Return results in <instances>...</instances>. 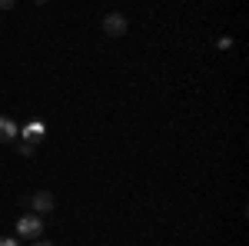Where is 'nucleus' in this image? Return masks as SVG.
Wrapping results in <instances>:
<instances>
[{"instance_id": "nucleus-1", "label": "nucleus", "mask_w": 249, "mask_h": 246, "mask_svg": "<svg viewBox=\"0 0 249 246\" xmlns=\"http://www.w3.org/2000/svg\"><path fill=\"white\" fill-rule=\"evenodd\" d=\"M17 236L20 240H40V236H43V220H40L37 213L20 216L17 220Z\"/></svg>"}, {"instance_id": "nucleus-2", "label": "nucleus", "mask_w": 249, "mask_h": 246, "mask_svg": "<svg viewBox=\"0 0 249 246\" xmlns=\"http://www.w3.org/2000/svg\"><path fill=\"white\" fill-rule=\"evenodd\" d=\"M100 27H103V34H107V37H123V34L130 30V20L123 17L120 10H110L107 17L100 20Z\"/></svg>"}, {"instance_id": "nucleus-3", "label": "nucleus", "mask_w": 249, "mask_h": 246, "mask_svg": "<svg viewBox=\"0 0 249 246\" xmlns=\"http://www.w3.org/2000/svg\"><path fill=\"white\" fill-rule=\"evenodd\" d=\"M30 209L43 220L47 213H53V209H57V196H53L50 189H37V193H30Z\"/></svg>"}, {"instance_id": "nucleus-4", "label": "nucleus", "mask_w": 249, "mask_h": 246, "mask_svg": "<svg viewBox=\"0 0 249 246\" xmlns=\"http://www.w3.org/2000/svg\"><path fill=\"white\" fill-rule=\"evenodd\" d=\"M17 136H20L17 120H10V116H0V143H14Z\"/></svg>"}, {"instance_id": "nucleus-5", "label": "nucleus", "mask_w": 249, "mask_h": 246, "mask_svg": "<svg viewBox=\"0 0 249 246\" xmlns=\"http://www.w3.org/2000/svg\"><path fill=\"white\" fill-rule=\"evenodd\" d=\"M20 136H23V143L37 147L40 140L47 136V127H43V123H30V127H23V130H20Z\"/></svg>"}, {"instance_id": "nucleus-6", "label": "nucleus", "mask_w": 249, "mask_h": 246, "mask_svg": "<svg viewBox=\"0 0 249 246\" xmlns=\"http://www.w3.org/2000/svg\"><path fill=\"white\" fill-rule=\"evenodd\" d=\"M0 246H20L17 236H0Z\"/></svg>"}, {"instance_id": "nucleus-7", "label": "nucleus", "mask_w": 249, "mask_h": 246, "mask_svg": "<svg viewBox=\"0 0 249 246\" xmlns=\"http://www.w3.org/2000/svg\"><path fill=\"white\" fill-rule=\"evenodd\" d=\"M34 150H37V147H30V143H20V153H23V156H27V160H30V156H34Z\"/></svg>"}, {"instance_id": "nucleus-8", "label": "nucleus", "mask_w": 249, "mask_h": 246, "mask_svg": "<svg viewBox=\"0 0 249 246\" xmlns=\"http://www.w3.org/2000/svg\"><path fill=\"white\" fill-rule=\"evenodd\" d=\"M30 246H53V243H50V240H43V236H40V240H30Z\"/></svg>"}, {"instance_id": "nucleus-9", "label": "nucleus", "mask_w": 249, "mask_h": 246, "mask_svg": "<svg viewBox=\"0 0 249 246\" xmlns=\"http://www.w3.org/2000/svg\"><path fill=\"white\" fill-rule=\"evenodd\" d=\"M0 10H14V0H0Z\"/></svg>"}]
</instances>
